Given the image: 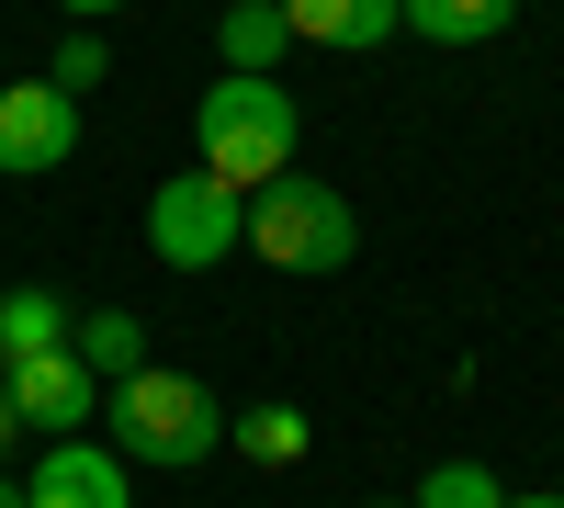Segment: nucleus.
Wrapping results in <instances>:
<instances>
[{"instance_id":"obj_1","label":"nucleus","mask_w":564,"mask_h":508,"mask_svg":"<svg viewBox=\"0 0 564 508\" xmlns=\"http://www.w3.org/2000/svg\"><path fill=\"white\" fill-rule=\"evenodd\" d=\"M102 441L124 452V464H170V475H193L204 452H226V407H215L204 374H170V361H148V374L113 385Z\"/></svg>"},{"instance_id":"obj_2","label":"nucleus","mask_w":564,"mask_h":508,"mask_svg":"<svg viewBox=\"0 0 564 508\" xmlns=\"http://www.w3.org/2000/svg\"><path fill=\"white\" fill-rule=\"evenodd\" d=\"M294 90L282 79H238L226 68L204 102H193V148H204V170L215 181H238V193H260V181H282L294 170Z\"/></svg>"},{"instance_id":"obj_3","label":"nucleus","mask_w":564,"mask_h":508,"mask_svg":"<svg viewBox=\"0 0 564 508\" xmlns=\"http://www.w3.org/2000/svg\"><path fill=\"white\" fill-rule=\"evenodd\" d=\"M249 249H260L271 271H339V260L361 249V226H350V204L327 193V181L282 170V181L249 193Z\"/></svg>"},{"instance_id":"obj_4","label":"nucleus","mask_w":564,"mask_h":508,"mask_svg":"<svg viewBox=\"0 0 564 508\" xmlns=\"http://www.w3.org/2000/svg\"><path fill=\"white\" fill-rule=\"evenodd\" d=\"M148 249H159L170 271L238 260V249H249V193H238V181H215V170H170L159 193H148Z\"/></svg>"},{"instance_id":"obj_5","label":"nucleus","mask_w":564,"mask_h":508,"mask_svg":"<svg viewBox=\"0 0 564 508\" xmlns=\"http://www.w3.org/2000/svg\"><path fill=\"white\" fill-rule=\"evenodd\" d=\"M23 508H135L124 452H113V441H90V430L45 441V452H34V475H23Z\"/></svg>"},{"instance_id":"obj_6","label":"nucleus","mask_w":564,"mask_h":508,"mask_svg":"<svg viewBox=\"0 0 564 508\" xmlns=\"http://www.w3.org/2000/svg\"><path fill=\"white\" fill-rule=\"evenodd\" d=\"M68 148H79V102L57 79H0V170H68Z\"/></svg>"},{"instance_id":"obj_7","label":"nucleus","mask_w":564,"mask_h":508,"mask_svg":"<svg viewBox=\"0 0 564 508\" xmlns=\"http://www.w3.org/2000/svg\"><path fill=\"white\" fill-rule=\"evenodd\" d=\"M0 385H12V419L23 430H45V441H68V430H90V361L79 350H34V361H0Z\"/></svg>"},{"instance_id":"obj_8","label":"nucleus","mask_w":564,"mask_h":508,"mask_svg":"<svg viewBox=\"0 0 564 508\" xmlns=\"http://www.w3.org/2000/svg\"><path fill=\"white\" fill-rule=\"evenodd\" d=\"M282 23H294V45H339V57H361V45L406 34V0H282Z\"/></svg>"},{"instance_id":"obj_9","label":"nucleus","mask_w":564,"mask_h":508,"mask_svg":"<svg viewBox=\"0 0 564 508\" xmlns=\"http://www.w3.org/2000/svg\"><path fill=\"white\" fill-rule=\"evenodd\" d=\"M282 45H294L282 0H226V23H215V57L238 68V79H271V68H282Z\"/></svg>"},{"instance_id":"obj_10","label":"nucleus","mask_w":564,"mask_h":508,"mask_svg":"<svg viewBox=\"0 0 564 508\" xmlns=\"http://www.w3.org/2000/svg\"><path fill=\"white\" fill-rule=\"evenodd\" d=\"M68 328H79V316H68L57 294H45V283H12V294H0V361H34V350H68Z\"/></svg>"},{"instance_id":"obj_11","label":"nucleus","mask_w":564,"mask_h":508,"mask_svg":"<svg viewBox=\"0 0 564 508\" xmlns=\"http://www.w3.org/2000/svg\"><path fill=\"white\" fill-rule=\"evenodd\" d=\"M68 350H79V361H90V374H102V385L148 374V328H135L124 305H102V316H90V328H68Z\"/></svg>"},{"instance_id":"obj_12","label":"nucleus","mask_w":564,"mask_h":508,"mask_svg":"<svg viewBox=\"0 0 564 508\" xmlns=\"http://www.w3.org/2000/svg\"><path fill=\"white\" fill-rule=\"evenodd\" d=\"M508 12H520V0H406V34H430V45H486V34H508Z\"/></svg>"},{"instance_id":"obj_13","label":"nucleus","mask_w":564,"mask_h":508,"mask_svg":"<svg viewBox=\"0 0 564 508\" xmlns=\"http://www.w3.org/2000/svg\"><path fill=\"white\" fill-rule=\"evenodd\" d=\"M226 441H238L249 452V464H305V452H316V430H305V407H249V419H226Z\"/></svg>"},{"instance_id":"obj_14","label":"nucleus","mask_w":564,"mask_h":508,"mask_svg":"<svg viewBox=\"0 0 564 508\" xmlns=\"http://www.w3.org/2000/svg\"><path fill=\"white\" fill-rule=\"evenodd\" d=\"M406 508H508V486H497L486 464H463V452H452V464H430V486H417Z\"/></svg>"},{"instance_id":"obj_15","label":"nucleus","mask_w":564,"mask_h":508,"mask_svg":"<svg viewBox=\"0 0 564 508\" xmlns=\"http://www.w3.org/2000/svg\"><path fill=\"white\" fill-rule=\"evenodd\" d=\"M45 79H57V90H68V102H90V90H102V79H113V57H102V34H90V23H79V34L57 45V68H45Z\"/></svg>"},{"instance_id":"obj_16","label":"nucleus","mask_w":564,"mask_h":508,"mask_svg":"<svg viewBox=\"0 0 564 508\" xmlns=\"http://www.w3.org/2000/svg\"><path fill=\"white\" fill-rule=\"evenodd\" d=\"M57 12H79V23H102V12H124V0H57Z\"/></svg>"},{"instance_id":"obj_17","label":"nucleus","mask_w":564,"mask_h":508,"mask_svg":"<svg viewBox=\"0 0 564 508\" xmlns=\"http://www.w3.org/2000/svg\"><path fill=\"white\" fill-rule=\"evenodd\" d=\"M23 441V419H12V385H0V452H12Z\"/></svg>"},{"instance_id":"obj_18","label":"nucleus","mask_w":564,"mask_h":508,"mask_svg":"<svg viewBox=\"0 0 564 508\" xmlns=\"http://www.w3.org/2000/svg\"><path fill=\"white\" fill-rule=\"evenodd\" d=\"M0 508H23V475H0Z\"/></svg>"},{"instance_id":"obj_19","label":"nucleus","mask_w":564,"mask_h":508,"mask_svg":"<svg viewBox=\"0 0 564 508\" xmlns=\"http://www.w3.org/2000/svg\"><path fill=\"white\" fill-rule=\"evenodd\" d=\"M508 508H564V497H508Z\"/></svg>"}]
</instances>
